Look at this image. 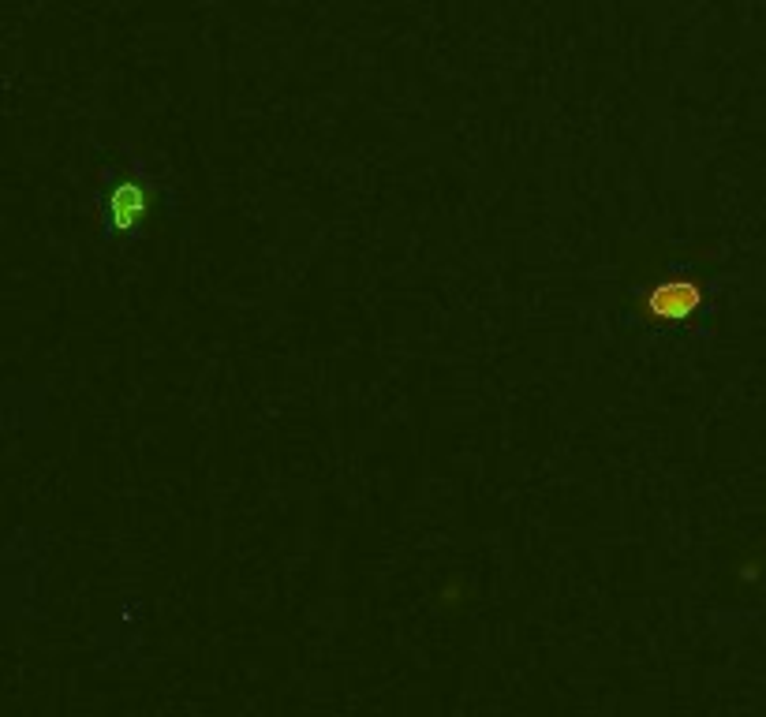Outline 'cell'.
<instances>
[{
    "instance_id": "1",
    "label": "cell",
    "mask_w": 766,
    "mask_h": 717,
    "mask_svg": "<svg viewBox=\"0 0 766 717\" xmlns=\"http://www.w3.org/2000/svg\"><path fill=\"white\" fill-rule=\"evenodd\" d=\"M157 202V187L146 176L142 161H131L128 172H116V180L105 183L101 195V217H105V236H135Z\"/></svg>"
},
{
    "instance_id": "2",
    "label": "cell",
    "mask_w": 766,
    "mask_h": 717,
    "mask_svg": "<svg viewBox=\"0 0 766 717\" xmlns=\"http://www.w3.org/2000/svg\"><path fill=\"white\" fill-rule=\"evenodd\" d=\"M703 307H707V288H703L696 277H669V281L662 284H651V288L639 296V314H643L647 325L692 322Z\"/></svg>"
}]
</instances>
